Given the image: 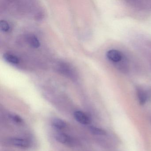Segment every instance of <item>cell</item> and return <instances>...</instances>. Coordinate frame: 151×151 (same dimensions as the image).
Wrapping results in <instances>:
<instances>
[{"instance_id": "cell-1", "label": "cell", "mask_w": 151, "mask_h": 151, "mask_svg": "<svg viewBox=\"0 0 151 151\" xmlns=\"http://www.w3.org/2000/svg\"><path fill=\"white\" fill-rule=\"evenodd\" d=\"M6 140L8 145L22 149L29 148L30 145L29 142L24 139L11 137L8 139Z\"/></svg>"}, {"instance_id": "cell-2", "label": "cell", "mask_w": 151, "mask_h": 151, "mask_svg": "<svg viewBox=\"0 0 151 151\" xmlns=\"http://www.w3.org/2000/svg\"><path fill=\"white\" fill-rule=\"evenodd\" d=\"M55 139L61 144L68 146L74 145V139L67 134L63 132H57L55 135Z\"/></svg>"}, {"instance_id": "cell-3", "label": "cell", "mask_w": 151, "mask_h": 151, "mask_svg": "<svg viewBox=\"0 0 151 151\" xmlns=\"http://www.w3.org/2000/svg\"><path fill=\"white\" fill-rule=\"evenodd\" d=\"M106 57L109 60L114 63L119 62L122 59V55L120 51L110 50L106 53Z\"/></svg>"}, {"instance_id": "cell-4", "label": "cell", "mask_w": 151, "mask_h": 151, "mask_svg": "<svg viewBox=\"0 0 151 151\" xmlns=\"http://www.w3.org/2000/svg\"><path fill=\"white\" fill-rule=\"evenodd\" d=\"M75 119L78 122L83 124H88L91 122L89 116L84 113L81 111H76L74 113Z\"/></svg>"}, {"instance_id": "cell-5", "label": "cell", "mask_w": 151, "mask_h": 151, "mask_svg": "<svg viewBox=\"0 0 151 151\" xmlns=\"http://www.w3.org/2000/svg\"><path fill=\"white\" fill-rule=\"evenodd\" d=\"M52 125L55 129H63L67 126V124L62 119L59 118H54L52 121Z\"/></svg>"}, {"instance_id": "cell-6", "label": "cell", "mask_w": 151, "mask_h": 151, "mask_svg": "<svg viewBox=\"0 0 151 151\" xmlns=\"http://www.w3.org/2000/svg\"><path fill=\"white\" fill-rule=\"evenodd\" d=\"M27 40L30 45L33 48H37L40 45L38 39L34 35H29L27 37Z\"/></svg>"}, {"instance_id": "cell-7", "label": "cell", "mask_w": 151, "mask_h": 151, "mask_svg": "<svg viewBox=\"0 0 151 151\" xmlns=\"http://www.w3.org/2000/svg\"><path fill=\"white\" fill-rule=\"evenodd\" d=\"M3 58L5 61L9 63L12 64H17L19 63V59L17 56L14 55L10 54H5L3 55Z\"/></svg>"}, {"instance_id": "cell-8", "label": "cell", "mask_w": 151, "mask_h": 151, "mask_svg": "<svg viewBox=\"0 0 151 151\" xmlns=\"http://www.w3.org/2000/svg\"><path fill=\"white\" fill-rule=\"evenodd\" d=\"M138 98L139 104L141 105H144L147 100V94L146 92L141 89H139L137 90Z\"/></svg>"}, {"instance_id": "cell-9", "label": "cell", "mask_w": 151, "mask_h": 151, "mask_svg": "<svg viewBox=\"0 0 151 151\" xmlns=\"http://www.w3.org/2000/svg\"><path fill=\"white\" fill-rule=\"evenodd\" d=\"M90 131L92 134L95 135L105 136L106 134V131L104 130L103 129L93 127V126L90 127Z\"/></svg>"}, {"instance_id": "cell-10", "label": "cell", "mask_w": 151, "mask_h": 151, "mask_svg": "<svg viewBox=\"0 0 151 151\" xmlns=\"http://www.w3.org/2000/svg\"><path fill=\"white\" fill-rule=\"evenodd\" d=\"M0 28L1 30L3 32H7L10 30V26L6 21L2 20L0 22Z\"/></svg>"}, {"instance_id": "cell-11", "label": "cell", "mask_w": 151, "mask_h": 151, "mask_svg": "<svg viewBox=\"0 0 151 151\" xmlns=\"http://www.w3.org/2000/svg\"><path fill=\"white\" fill-rule=\"evenodd\" d=\"M9 117L12 120L13 122H15L16 123L18 124H22L23 122V120L21 116L18 115L14 114H10L9 115Z\"/></svg>"}, {"instance_id": "cell-12", "label": "cell", "mask_w": 151, "mask_h": 151, "mask_svg": "<svg viewBox=\"0 0 151 151\" xmlns=\"http://www.w3.org/2000/svg\"><path fill=\"white\" fill-rule=\"evenodd\" d=\"M9 151V150H3V151Z\"/></svg>"}]
</instances>
